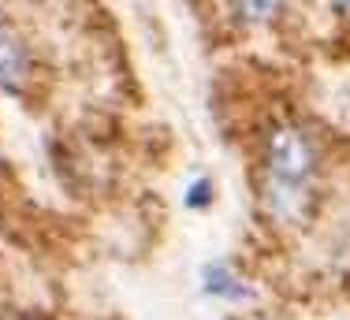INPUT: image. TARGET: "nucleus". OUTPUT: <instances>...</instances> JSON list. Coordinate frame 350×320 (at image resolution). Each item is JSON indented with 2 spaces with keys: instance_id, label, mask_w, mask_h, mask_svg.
<instances>
[{
  "instance_id": "f03ea898",
  "label": "nucleus",
  "mask_w": 350,
  "mask_h": 320,
  "mask_svg": "<svg viewBox=\"0 0 350 320\" xmlns=\"http://www.w3.org/2000/svg\"><path fill=\"white\" fill-rule=\"evenodd\" d=\"M38 82V56L34 45L23 38V30L12 23V15L0 8V90L27 94Z\"/></svg>"
},
{
  "instance_id": "20e7f679",
  "label": "nucleus",
  "mask_w": 350,
  "mask_h": 320,
  "mask_svg": "<svg viewBox=\"0 0 350 320\" xmlns=\"http://www.w3.org/2000/svg\"><path fill=\"white\" fill-rule=\"evenodd\" d=\"M205 291L220 294V298H246V287L231 276L228 265H209L205 268Z\"/></svg>"
},
{
  "instance_id": "39448f33",
  "label": "nucleus",
  "mask_w": 350,
  "mask_h": 320,
  "mask_svg": "<svg viewBox=\"0 0 350 320\" xmlns=\"http://www.w3.org/2000/svg\"><path fill=\"white\" fill-rule=\"evenodd\" d=\"M213 194H216V187H213V179L209 175H198L194 183L187 187V209H209L213 205Z\"/></svg>"
},
{
  "instance_id": "0eeeda50",
  "label": "nucleus",
  "mask_w": 350,
  "mask_h": 320,
  "mask_svg": "<svg viewBox=\"0 0 350 320\" xmlns=\"http://www.w3.org/2000/svg\"><path fill=\"white\" fill-rule=\"evenodd\" d=\"M0 320H23V317H0Z\"/></svg>"
},
{
  "instance_id": "f257e3e1",
  "label": "nucleus",
  "mask_w": 350,
  "mask_h": 320,
  "mask_svg": "<svg viewBox=\"0 0 350 320\" xmlns=\"http://www.w3.org/2000/svg\"><path fill=\"white\" fill-rule=\"evenodd\" d=\"M317 168H321V149L302 123H269L261 138V205L272 224L298 227L310 220Z\"/></svg>"
},
{
  "instance_id": "423d86ee",
  "label": "nucleus",
  "mask_w": 350,
  "mask_h": 320,
  "mask_svg": "<svg viewBox=\"0 0 350 320\" xmlns=\"http://www.w3.org/2000/svg\"><path fill=\"white\" fill-rule=\"evenodd\" d=\"M328 12L336 15V19L350 23V0H328Z\"/></svg>"
},
{
  "instance_id": "7ed1b4c3",
  "label": "nucleus",
  "mask_w": 350,
  "mask_h": 320,
  "mask_svg": "<svg viewBox=\"0 0 350 320\" xmlns=\"http://www.w3.org/2000/svg\"><path fill=\"white\" fill-rule=\"evenodd\" d=\"M228 4V19L239 30L257 34V30H272L276 23L287 15L291 0H224Z\"/></svg>"
},
{
  "instance_id": "6e6552de",
  "label": "nucleus",
  "mask_w": 350,
  "mask_h": 320,
  "mask_svg": "<svg viewBox=\"0 0 350 320\" xmlns=\"http://www.w3.org/2000/svg\"><path fill=\"white\" fill-rule=\"evenodd\" d=\"M0 172H4V160H0Z\"/></svg>"
}]
</instances>
